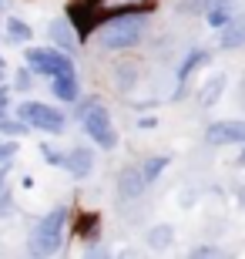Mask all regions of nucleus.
Here are the masks:
<instances>
[{"mask_svg": "<svg viewBox=\"0 0 245 259\" xmlns=\"http://www.w3.org/2000/svg\"><path fill=\"white\" fill-rule=\"evenodd\" d=\"M144 30H148V20L138 17V14H131V17H118L111 20L108 27H101V34H97V40H101L104 48H131V44H138V40L144 37Z\"/></svg>", "mask_w": 245, "mask_h": 259, "instance_id": "nucleus-1", "label": "nucleus"}, {"mask_svg": "<svg viewBox=\"0 0 245 259\" xmlns=\"http://www.w3.org/2000/svg\"><path fill=\"white\" fill-rule=\"evenodd\" d=\"M81 125H84V132L91 135L101 148H114V145H118V132H114L108 111H104L97 101H87V108H81Z\"/></svg>", "mask_w": 245, "mask_h": 259, "instance_id": "nucleus-2", "label": "nucleus"}, {"mask_svg": "<svg viewBox=\"0 0 245 259\" xmlns=\"http://www.w3.org/2000/svg\"><path fill=\"white\" fill-rule=\"evenodd\" d=\"M64 222H67V209H51L44 219L37 222V229L30 236V252H54L57 242H61V232H64Z\"/></svg>", "mask_w": 245, "mask_h": 259, "instance_id": "nucleus-3", "label": "nucleus"}, {"mask_svg": "<svg viewBox=\"0 0 245 259\" xmlns=\"http://www.w3.org/2000/svg\"><path fill=\"white\" fill-rule=\"evenodd\" d=\"M17 115L27 121L30 128H37V132H64V115L51 105H40V101H24L17 108Z\"/></svg>", "mask_w": 245, "mask_h": 259, "instance_id": "nucleus-4", "label": "nucleus"}, {"mask_svg": "<svg viewBox=\"0 0 245 259\" xmlns=\"http://www.w3.org/2000/svg\"><path fill=\"white\" fill-rule=\"evenodd\" d=\"M27 64L34 67V71H40V74H71L74 71V64H71V58L67 54H61V51H27Z\"/></svg>", "mask_w": 245, "mask_h": 259, "instance_id": "nucleus-5", "label": "nucleus"}, {"mask_svg": "<svg viewBox=\"0 0 245 259\" xmlns=\"http://www.w3.org/2000/svg\"><path fill=\"white\" fill-rule=\"evenodd\" d=\"M205 138L212 145H245V121H215L208 125Z\"/></svg>", "mask_w": 245, "mask_h": 259, "instance_id": "nucleus-6", "label": "nucleus"}, {"mask_svg": "<svg viewBox=\"0 0 245 259\" xmlns=\"http://www.w3.org/2000/svg\"><path fill=\"white\" fill-rule=\"evenodd\" d=\"M64 168L74 179H84V175H91V168H94V155L87 152V148H74V152L64 158Z\"/></svg>", "mask_w": 245, "mask_h": 259, "instance_id": "nucleus-7", "label": "nucleus"}, {"mask_svg": "<svg viewBox=\"0 0 245 259\" xmlns=\"http://www.w3.org/2000/svg\"><path fill=\"white\" fill-rule=\"evenodd\" d=\"M144 182H148V179H144V172H138V168H124L121 179H118V185H121L118 192H121L124 199H134V195L144 192Z\"/></svg>", "mask_w": 245, "mask_h": 259, "instance_id": "nucleus-8", "label": "nucleus"}, {"mask_svg": "<svg viewBox=\"0 0 245 259\" xmlns=\"http://www.w3.org/2000/svg\"><path fill=\"white\" fill-rule=\"evenodd\" d=\"M51 91L57 95V101H74V98H77V77H74V71H71V74H54Z\"/></svg>", "mask_w": 245, "mask_h": 259, "instance_id": "nucleus-9", "label": "nucleus"}, {"mask_svg": "<svg viewBox=\"0 0 245 259\" xmlns=\"http://www.w3.org/2000/svg\"><path fill=\"white\" fill-rule=\"evenodd\" d=\"M245 44V20H228L225 27H222V48L232 51V48H242Z\"/></svg>", "mask_w": 245, "mask_h": 259, "instance_id": "nucleus-10", "label": "nucleus"}, {"mask_svg": "<svg viewBox=\"0 0 245 259\" xmlns=\"http://www.w3.org/2000/svg\"><path fill=\"white\" fill-rule=\"evenodd\" d=\"M222 91H225V74H215V77H208L205 88H202V95H198V101H202V108H212L222 98Z\"/></svg>", "mask_w": 245, "mask_h": 259, "instance_id": "nucleus-11", "label": "nucleus"}, {"mask_svg": "<svg viewBox=\"0 0 245 259\" xmlns=\"http://www.w3.org/2000/svg\"><path fill=\"white\" fill-rule=\"evenodd\" d=\"M205 61H208V54H205V51H191L188 58L181 61V67H178V95H181V88H185V81H188V74L195 71L198 64H205Z\"/></svg>", "mask_w": 245, "mask_h": 259, "instance_id": "nucleus-12", "label": "nucleus"}, {"mask_svg": "<svg viewBox=\"0 0 245 259\" xmlns=\"http://www.w3.org/2000/svg\"><path fill=\"white\" fill-rule=\"evenodd\" d=\"M228 20H232V7H228V0H215V4L208 7V24H212L215 30H222Z\"/></svg>", "mask_w": 245, "mask_h": 259, "instance_id": "nucleus-13", "label": "nucleus"}, {"mask_svg": "<svg viewBox=\"0 0 245 259\" xmlns=\"http://www.w3.org/2000/svg\"><path fill=\"white\" fill-rule=\"evenodd\" d=\"M51 40H54L61 51L74 48V34H71V27H67L64 20H54V24H51Z\"/></svg>", "mask_w": 245, "mask_h": 259, "instance_id": "nucleus-14", "label": "nucleus"}, {"mask_svg": "<svg viewBox=\"0 0 245 259\" xmlns=\"http://www.w3.org/2000/svg\"><path fill=\"white\" fill-rule=\"evenodd\" d=\"M171 236H175L171 226H155V229L148 232V246L151 249H165V246H171Z\"/></svg>", "mask_w": 245, "mask_h": 259, "instance_id": "nucleus-15", "label": "nucleus"}, {"mask_svg": "<svg viewBox=\"0 0 245 259\" xmlns=\"http://www.w3.org/2000/svg\"><path fill=\"white\" fill-rule=\"evenodd\" d=\"M151 0H97V7L104 10H138V7H148Z\"/></svg>", "mask_w": 245, "mask_h": 259, "instance_id": "nucleus-16", "label": "nucleus"}, {"mask_svg": "<svg viewBox=\"0 0 245 259\" xmlns=\"http://www.w3.org/2000/svg\"><path fill=\"white\" fill-rule=\"evenodd\" d=\"M4 27H7L10 40H30V24H24V20H7Z\"/></svg>", "mask_w": 245, "mask_h": 259, "instance_id": "nucleus-17", "label": "nucleus"}, {"mask_svg": "<svg viewBox=\"0 0 245 259\" xmlns=\"http://www.w3.org/2000/svg\"><path fill=\"white\" fill-rule=\"evenodd\" d=\"M165 165H168V158H165V155H155V158H151V162H144V179H148V182H155V179H158L161 175V168H165Z\"/></svg>", "mask_w": 245, "mask_h": 259, "instance_id": "nucleus-18", "label": "nucleus"}, {"mask_svg": "<svg viewBox=\"0 0 245 259\" xmlns=\"http://www.w3.org/2000/svg\"><path fill=\"white\" fill-rule=\"evenodd\" d=\"M27 132V121L20 118V121H10V118L0 115V135H24Z\"/></svg>", "mask_w": 245, "mask_h": 259, "instance_id": "nucleus-19", "label": "nucleus"}, {"mask_svg": "<svg viewBox=\"0 0 245 259\" xmlns=\"http://www.w3.org/2000/svg\"><path fill=\"white\" fill-rule=\"evenodd\" d=\"M40 155H44V162H47V165H61V168H64V155L54 152L51 145H40Z\"/></svg>", "mask_w": 245, "mask_h": 259, "instance_id": "nucleus-20", "label": "nucleus"}, {"mask_svg": "<svg viewBox=\"0 0 245 259\" xmlns=\"http://www.w3.org/2000/svg\"><path fill=\"white\" fill-rule=\"evenodd\" d=\"M14 155H17V145L10 142V138H0V165H4V162H10Z\"/></svg>", "mask_w": 245, "mask_h": 259, "instance_id": "nucleus-21", "label": "nucleus"}, {"mask_svg": "<svg viewBox=\"0 0 245 259\" xmlns=\"http://www.w3.org/2000/svg\"><path fill=\"white\" fill-rule=\"evenodd\" d=\"M10 205H14V202H10V195L4 192V195H0V219H4V215L10 212Z\"/></svg>", "mask_w": 245, "mask_h": 259, "instance_id": "nucleus-22", "label": "nucleus"}, {"mask_svg": "<svg viewBox=\"0 0 245 259\" xmlns=\"http://www.w3.org/2000/svg\"><path fill=\"white\" fill-rule=\"evenodd\" d=\"M191 256H218V249H212V246H198V249H191Z\"/></svg>", "mask_w": 245, "mask_h": 259, "instance_id": "nucleus-23", "label": "nucleus"}, {"mask_svg": "<svg viewBox=\"0 0 245 259\" xmlns=\"http://www.w3.org/2000/svg\"><path fill=\"white\" fill-rule=\"evenodd\" d=\"M27 81H30V74H27V71H20V74H17V88H27Z\"/></svg>", "mask_w": 245, "mask_h": 259, "instance_id": "nucleus-24", "label": "nucleus"}, {"mask_svg": "<svg viewBox=\"0 0 245 259\" xmlns=\"http://www.w3.org/2000/svg\"><path fill=\"white\" fill-rule=\"evenodd\" d=\"M7 108V88H0V111Z\"/></svg>", "mask_w": 245, "mask_h": 259, "instance_id": "nucleus-25", "label": "nucleus"}, {"mask_svg": "<svg viewBox=\"0 0 245 259\" xmlns=\"http://www.w3.org/2000/svg\"><path fill=\"white\" fill-rule=\"evenodd\" d=\"M238 165H245V152H242V155H238Z\"/></svg>", "mask_w": 245, "mask_h": 259, "instance_id": "nucleus-26", "label": "nucleus"}, {"mask_svg": "<svg viewBox=\"0 0 245 259\" xmlns=\"http://www.w3.org/2000/svg\"><path fill=\"white\" fill-rule=\"evenodd\" d=\"M242 202H245V195H242Z\"/></svg>", "mask_w": 245, "mask_h": 259, "instance_id": "nucleus-27", "label": "nucleus"}]
</instances>
